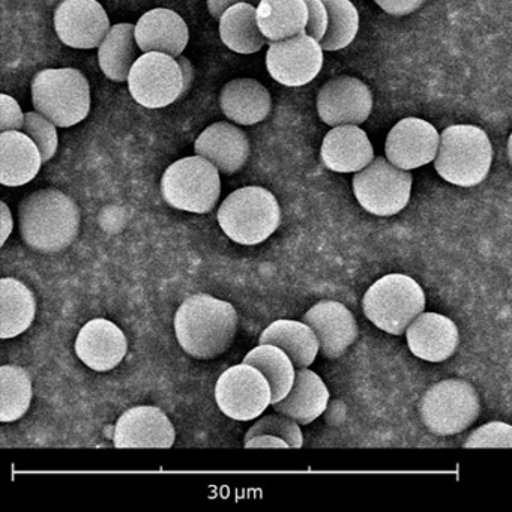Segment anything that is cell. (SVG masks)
<instances>
[{
  "instance_id": "obj_1",
  "label": "cell",
  "mask_w": 512,
  "mask_h": 512,
  "mask_svg": "<svg viewBox=\"0 0 512 512\" xmlns=\"http://www.w3.org/2000/svg\"><path fill=\"white\" fill-rule=\"evenodd\" d=\"M238 323L232 304L199 293L185 299L176 311V340L193 358H217L232 346Z\"/></svg>"
},
{
  "instance_id": "obj_2",
  "label": "cell",
  "mask_w": 512,
  "mask_h": 512,
  "mask_svg": "<svg viewBox=\"0 0 512 512\" xmlns=\"http://www.w3.org/2000/svg\"><path fill=\"white\" fill-rule=\"evenodd\" d=\"M80 209L67 194L56 188L38 190L19 206L20 235L38 253H61L80 232Z\"/></svg>"
},
{
  "instance_id": "obj_3",
  "label": "cell",
  "mask_w": 512,
  "mask_h": 512,
  "mask_svg": "<svg viewBox=\"0 0 512 512\" xmlns=\"http://www.w3.org/2000/svg\"><path fill=\"white\" fill-rule=\"evenodd\" d=\"M493 163V146L487 133L475 125H451L440 134L434 167L440 178L457 187L481 184Z\"/></svg>"
},
{
  "instance_id": "obj_4",
  "label": "cell",
  "mask_w": 512,
  "mask_h": 512,
  "mask_svg": "<svg viewBox=\"0 0 512 512\" xmlns=\"http://www.w3.org/2000/svg\"><path fill=\"white\" fill-rule=\"evenodd\" d=\"M32 104L56 127H74L91 112V86L76 68H49L32 80Z\"/></svg>"
},
{
  "instance_id": "obj_5",
  "label": "cell",
  "mask_w": 512,
  "mask_h": 512,
  "mask_svg": "<svg viewBox=\"0 0 512 512\" xmlns=\"http://www.w3.org/2000/svg\"><path fill=\"white\" fill-rule=\"evenodd\" d=\"M217 220L236 244L259 245L277 232L281 209L274 194L266 188L244 187L221 203Z\"/></svg>"
},
{
  "instance_id": "obj_6",
  "label": "cell",
  "mask_w": 512,
  "mask_h": 512,
  "mask_svg": "<svg viewBox=\"0 0 512 512\" xmlns=\"http://www.w3.org/2000/svg\"><path fill=\"white\" fill-rule=\"evenodd\" d=\"M425 304L424 290L412 277L389 274L367 290L362 310L377 328L391 335H403L410 323L424 313Z\"/></svg>"
},
{
  "instance_id": "obj_7",
  "label": "cell",
  "mask_w": 512,
  "mask_h": 512,
  "mask_svg": "<svg viewBox=\"0 0 512 512\" xmlns=\"http://www.w3.org/2000/svg\"><path fill=\"white\" fill-rule=\"evenodd\" d=\"M161 194L179 211L208 214L220 199V170L200 155L182 158L164 172Z\"/></svg>"
},
{
  "instance_id": "obj_8",
  "label": "cell",
  "mask_w": 512,
  "mask_h": 512,
  "mask_svg": "<svg viewBox=\"0 0 512 512\" xmlns=\"http://www.w3.org/2000/svg\"><path fill=\"white\" fill-rule=\"evenodd\" d=\"M421 418L436 436L463 433L481 412L478 392L466 380L446 379L434 383L421 400Z\"/></svg>"
},
{
  "instance_id": "obj_9",
  "label": "cell",
  "mask_w": 512,
  "mask_h": 512,
  "mask_svg": "<svg viewBox=\"0 0 512 512\" xmlns=\"http://www.w3.org/2000/svg\"><path fill=\"white\" fill-rule=\"evenodd\" d=\"M409 170L394 166L388 158H374L353 178V193L359 205L377 217H392L406 208L412 193Z\"/></svg>"
},
{
  "instance_id": "obj_10",
  "label": "cell",
  "mask_w": 512,
  "mask_h": 512,
  "mask_svg": "<svg viewBox=\"0 0 512 512\" xmlns=\"http://www.w3.org/2000/svg\"><path fill=\"white\" fill-rule=\"evenodd\" d=\"M218 409L235 421H253L272 406L268 379L253 365H233L221 374L215 385Z\"/></svg>"
},
{
  "instance_id": "obj_11",
  "label": "cell",
  "mask_w": 512,
  "mask_h": 512,
  "mask_svg": "<svg viewBox=\"0 0 512 512\" xmlns=\"http://www.w3.org/2000/svg\"><path fill=\"white\" fill-rule=\"evenodd\" d=\"M131 97L146 109H164L184 97V76L173 56L143 53L128 77Z\"/></svg>"
},
{
  "instance_id": "obj_12",
  "label": "cell",
  "mask_w": 512,
  "mask_h": 512,
  "mask_svg": "<svg viewBox=\"0 0 512 512\" xmlns=\"http://www.w3.org/2000/svg\"><path fill=\"white\" fill-rule=\"evenodd\" d=\"M319 41L302 32L287 40L269 44L266 68L275 82L287 88H301L313 82L323 67Z\"/></svg>"
},
{
  "instance_id": "obj_13",
  "label": "cell",
  "mask_w": 512,
  "mask_h": 512,
  "mask_svg": "<svg viewBox=\"0 0 512 512\" xmlns=\"http://www.w3.org/2000/svg\"><path fill=\"white\" fill-rule=\"evenodd\" d=\"M110 29L109 16L97 0H64L56 8V34L71 49H97Z\"/></svg>"
},
{
  "instance_id": "obj_14",
  "label": "cell",
  "mask_w": 512,
  "mask_h": 512,
  "mask_svg": "<svg viewBox=\"0 0 512 512\" xmlns=\"http://www.w3.org/2000/svg\"><path fill=\"white\" fill-rule=\"evenodd\" d=\"M371 110L373 95L370 88L355 77L329 80L317 95V113L329 127L364 124Z\"/></svg>"
},
{
  "instance_id": "obj_15",
  "label": "cell",
  "mask_w": 512,
  "mask_h": 512,
  "mask_svg": "<svg viewBox=\"0 0 512 512\" xmlns=\"http://www.w3.org/2000/svg\"><path fill=\"white\" fill-rule=\"evenodd\" d=\"M439 145V133L430 122L406 118L389 131L386 158L400 169L415 170L436 160Z\"/></svg>"
},
{
  "instance_id": "obj_16",
  "label": "cell",
  "mask_w": 512,
  "mask_h": 512,
  "mask_svg": "<svg viewBox=\"0 0 512 512\" xmlns=\"http://www.w3.org/2000/svg\"><path fill=\"white\" fill-rule=\"evenodd\" d=\"M175 427L169 416L154 406L128 409L116 422V448H172Z\"/></svg>"
},
{
  "instance_id": "obj_17",
  "label": "cell",
  "mask_w": 512,
  "mask_h": 512,
  "mask_svg": "<svg viewBox=\"0 0 512 512\" xmlns=\"http://www.w3.org/2000/svg\"><path fill=\"white\" fill-rule=\"evenodd\" d=\"M307 323L320 343V353L325 358L337 359L347 352L358 338V323L352 311L337 301H320L305 313Z\"/></svg>"
},
{
  "instance_id": "obj_18",
  "label": "cell",
  "mask_w": 512,
  "mask_h": 512,
  "mask_svg": "<svg viewBox=\"0 0 512 512\" xmlns=\"http://www.w3.org/2000/svg\"><path fill=\"white\" fill-rule=\"evenodd\" d=\"M127 350V337L110 320H91L77 335L76 353L80 361L100 373L118 367L124 361Z\"/></svg>"
},
{
  "instance_id": "obj_19",
  "label": "cell",
  "mask_w": 512,
  "mask_h": 512,
  "mask_svg": "<svg viewBox=\"0 0 512 512\" xmlns=\"http://www.w3.org/2000/svg\"><path fill=\"white\" fill-rule=\"evenodd\" d=\"M194 151L224 175L239 172L251 154L247 134L229 122H217L206 128L196 140Z\"/></svg>"
},
{
  "instance_id": "obj_20",
  "label": "cell",
  "mask_w": 512,
  "mask_h": 512,
  "mask_svg": "<svg viewBox=\"0 0 512 512\" xmlns=\"http://www.w3.org/2000/svg\"><path fill=\"white\" fill-rule=\"evenodd\" d=\"M407 344L416 358L443 362L451 358L460 343L457 325L439 313H422L406 331Z\"/></svg>"
},
{
  "instance_id": "obj_21",
  "label": "cell",
  "mask_w": 512,
  "mask_h": 512,
  "mask_svg": "<svg viewBox=\"0 0 512 512\" xmlns=\"http://www.w3.org/2000/svg\"><path fill=\"white\" fill-rule=\"evenodd\" d=\"M320 158L331 172L358 173L373 163L374 149L358 125H340L326 134Z\"/></svg>"
},
{
  "instance_id": "obj_22",
  "label": "cell",
  "mask_w": 512,
  "mask_h": 512,
  "mask_svg": "<svg viewBox=\"0 0 512 512\" xmlns=\"http://www.w3.org/2000/svg\"><path fill=\"white\" fill-rule=\"evenodd\" d=\"M136 40L143 53H166L179 58L190 40V32L178 13L157 8L140 17L136 25Z\"/></svg>"
},
{
  "instance_id": "obj_23",
  "label": "cell",
  "mask_w": 512,
  "mask_h": 512,
  "mask_svg": "<svg viewBox=\"0 0 512 512\" xmlns=\"http://www.w3.org/2000/svg\"><path fill=\"white\" fill-rule=\"evenodd\" d=\"M43 155L37 143L22 131L0 134V182L5 187H22L40 173Z\"/></svg>"
},
{
  "instance_id": "obj_24",
  "label": "cell",
  "mask_w": 512,
  "mask_h": 512,
  "mask_svg": "<svg viewBox=\"0 0 512 512\" xmlns=\"http://www.w3.org/2000/svg\"><path fill=\"white\" fill-rule=\"evenodd\" d=\"M220 107L224 116L235 124H260L271 113V94L257 80H232L221 89Z\"/></svg>"
},
{
  "instance_id": "obj_25",
  "label": "cell",
  "mask_w": 512,
  "mask_h": 512,
  "mask_svg": "<svg viewBox=\"0 0 512 512\" xmlns=\"http://www.w3.org/2000/svg\"><path fill=\"white\" fill-rule=\"evenodd\" d=\"M328 403L329 391L319 374L308 368H299L289 394L272 407L299 425H308L325 412Z\"/></svg>"
},
{
  "instance_id": "obj_26",
  "label": "cell",
  "mask_w": 512,
  "mask_h": 512,
  "mask_svg": "<svg viewBox=\"0 0 512 512\" xmlns=\"http://www.w3.org/2000/svg\"><path fill=\"white\" fill-rule=\"evenodd\" d=\"M259 344H274L283 349L295 364L296 370L308 368L320 352L316 332L305 322L277 320L260 334Z\"/></svg>"
},
{
  "instance_id": "obj_27",
  "label": "cell",
  "mask_w": 512,
  "mask_h": 512,
  "mask_svg": "<svg viewBox=\"0 0 512 512\" xmlns=\"http://www.w3.org/2000/svg\"><path fill=\"white\" fill-rule=\"evenodd\" d=\"M136 40V25L119 23L112 26L101 46L98 47V62L107 79L113 82H128L131 68L140 58Z\"/></svg>"
},
{
  "instance_id": "obj_28",
  "label": "cell",
  "mask_w": 512,
  "mask_h": 512,
  "mask_svg": "<svg viewBox=\"0 0 512 512\" xmlns=\"http://www.w3.org/2000/svg\"><path fill=\"white\" fill-rule=\"evenodd\" d=\"M257 23L268 43L302 34L308 25L305 0H260Z\"/></svg>"
},
{
  "instance_id": "obj_29",
  "label": "cell",
  "mask_w": 512,
  "mask_h": 512,
  "mask_svg": "<svg viewBox=\"0 0 512 512\" xmlns=\"http://www.w3.org/2000/svg\"><path fill=\"white\" fill-rule=\"evenodd\" d=\"M37 316V299L28 286L16 278L0 280V338L19 337Z\"/></svg>"
},
{
  "instance_id": "obj_30",
  "label": "cell",
  "mask_w": 512,
  "mask_h": 512,
  "mask_svg": "<svg viewBox=\"0 0 512 512\" xmlns=\"http://www.w3.org/2000/svg\"><path fill=\"white\" fill-rule=\"evenodd\" d=\"M220 37L224 46L239 55H253L269 44L257 23V8L247 2L233 5L221 16Z\"/></svg>"
},
{
  "instance_id": "obj_31",
  "label": "cell",
  "mask_w": 512,
  "mask_h": 512,
  "mask_svg": "<svg viewBox=\"0 0 512 512\" xmlns=\"http://www.w3.org/2000/svg\"><path fill=\"white\" fill-rule=\"evenodd\" d=\"M245 364L259 368L272 389V406L283 400L296 379V367L290 356L274 344H259L250 353H247Z\"/></svg>"
},
{
  "instance_id": "obj_32",
  "label": "cell",
  "mask_w": 512,
  "mask_h": 512,
  "mask_svg": "<svg viewBox=\"0 0 512 512\" xmlns=\"http://www.w3.org/2000/svg\"><path fill=\"white\" fill-rule=\"evenodd\" d=\"M32 401V382L28 371L19 365L0 367V421H19Z\"/></svg>"
},
{
  "instance_id": "obj_33",
  "label": "cell",
  "mask_w": 512,
  "mask_h": 512,
  "mask_svg": "<svg viewBox=\"0 0 512 512\" xmlns=\"http://www.w3.org/2000/svg\"><path fill=\"white\" fill-rule=\"evenodd\" d=\"M329 23L320 46L325 52H338L355 41L359 31V13L350 0H323Z\"/></svg>"
},
{
  "instance_id": "obj_34",
  "label": "cell",
  "mask_w": 512,
  "mask_h": 512,
  "mask_svg": "<svg viewBox=\"0 0 512 512\" xmlns=\"http://www.w3.org/2000/svg\"><path fill=\"white\" fill-rule=\"evenodd\" d=\"M260 434H272V436L281 437L289 443L290 448H302V445H304L301 425L289 416L281 415V413L262 416L259 421L254 422L253 427L245 434L244 442L250 440L251 437L260 436Z\"/></svg>"
},
{
  "instance_id": "obj_35",
  "label": "cell",
  "mask_w": 512,
  "mask_h": 512,
  "mask_svg": "<svg viewBox=\"0 0 512 512\" xmlns=\"http://www.w3.org/2000/svg\"><path fill=\"white\" fill-rule=\"evenodd\" d=\"M56 125L38 112H29L25 116L23 131L37 143L43 155L44 163H49L58 152L59 137Z\"/></svg>"
},
{
  "instance_id": "obj_36",
  "label": "cell",
  "mask_w": 512,
  "mask_h": 512,
  "mask_svg": "<svg viewBox=\"0 0 512 512\" xmlns=\"http://www.w3.org/2000/svg\"><path fill=\"white\" fill-rule=\"evenodd\" d=\"M464 448H512V425L491 421L476 428L464 440Z\"/></svg>"
},
{
  "instance_id": "obj_37",
  "label": "cell",
  "mask_w": 512,
  "mask_h": 512,
  "mask_svg": "<svg viewBox=\"0 0 512 512\" xmlns=\"http://www.w3.org/2000/svg\"><path fill=\"white\" fill-rule=\"evenodd\" d=\"M25 113L10 95H0V131H22L25 127Z\"/></svg>"
},
{
  "instance_id": "obj_38",
  "label": "cell",
  "mask_w": 512,
  "mask_h": 512,
  "mask_svg": "<svg viewBox=\"0 0 512 512\" xmlns=\"http://www.w3.org/2000/svg\"><path fill=\"white\" fill-rule=\"evenodd\" d=\"M305 4L308 7V25L305 32L320 43L328 31V10L323 0H305Z\"/></svg>"
},
{
  "instance_id": "obj_39",
  "label": "cell",
  "mask_w": 512,
  "mask_h": 512,
  "mask_svg": "<svg viewBox=\"0 0 512 512\" xmlns=\"http://www.w3.org/2000/svg\"><path fill=\"white\" fill-rule=\"evenodd\" d=\"M385 13L391 16L401 17L415 13L422 7L425 0H374Z\"/></svg>"
},
{
  "instance_id": "obj_40",
  "label": "cell",
  "mask_w": 512,
  "mask_h": 512,
  "mask_svg": "<svg viewBox=\"0 0 512 512\" xmlns=\"http://www.w3.org/2000/svg\"><path fill=\"white\" fill-rule=\"evenodd\" d=\"M245 448H290L289 443L272 434H260L244 442Z\"/></svg>"
},
{
  "instance_id": "obj_41",
  "label": "cell",
  "mask_w": 512,
  "mask_h": 512,
  "mask_svg": "<svg viewBox=\"0 0 512 512\" xmlns=\"http://www.w3.org/2000/svg\"><path fill=\"white\" fill-rule=\"evenodd\" d=\"M242 2H247V4L251 5L260 4V0H208V10L214 19L220 20L221 16H223L230 7L236 4H242Z\"/></svg>"
},
{
  "instance_id": "obj_42",
  "label": "cell",
  "mask_w": 512,
  "mask_h": 512,
  "mask_svg": "<svg viewBox=\"0 0 512 512\" xmlns=\"http://www.w3.org/2000/svg\"><path fill=\"white\" fill-rule=\"evenodd\" d=\"M0 226H2V229H0L2 230L0 245H5L14 229L13 214H11L10 208L5 202L0 203Z\"/></svg>"
},
{
  "instance_id": "obj_43",
  "label": "cell",
  "mask_w": 512,
  "mask_h": 512,
  "mask_svg": "<svg viewBox=\"0 0 512 512\" xmlns=\"http://www.w3.org/2000/svg\"><path fill=\"white\" fill-rule=\"evenodd\" d=\"M176 61H178L179 67H181L182 76H184V95L187 94L188 91L191 89V85H193L194 80V68L193 64H191L190 61H188L185 56H179V58H176Z\"/></svg>"
},
{
  "instance_id": "obj_44",
  "label": "cell",
  "mask_w": 512,
  "mask_h": 512,
  "mask_svg": "<svg viewBox=\"0 0 512 512\" xmlns=\"http://www.w3.org/2000/svg\"><path fill=\"white\" fill-rule=\"evenodd\" d=\"M508 157H509V161H511V164H512V133H511V136H509V140H508Z\"/></svg>"
}]
</instances>
